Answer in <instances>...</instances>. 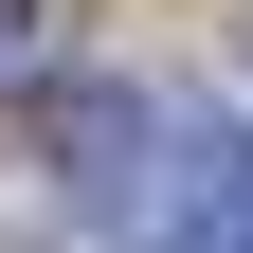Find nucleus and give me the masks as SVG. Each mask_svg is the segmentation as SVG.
Wrapping results in <instances>:
<instances>
[{"label": "nucleus", "mask_w": 253, "mask_h": 253, "mask_svg": "<svg viewBox=\"0 0 253 253\" xmlns=\"http://www.w3.org/2000/svg\"><path fill=\"white\" fill-rule=\"evenodd\" d=\"M0 90H73V0H0Z\"/></svg>", "instance_id": "2"}, {"label": "nucleus", "mask_w": 253, "mask_h": 253, "mask_svg": "<svg viewBox=\"0 0 253 253\" xmlns=\"http://www.w3.org/2000/svg\"><path fill=\"white\" fill-rule=\"evenodd\" d=\"M54 181H73V217H109V235H163L181 217V109L126 90V73L54 90Z\"/></svg>", "instance_id": "1"}, {"label": "nucleus", "mask_w": 253, "mask_h": 253, "mask_svg": "<svg viewBox=\"0 0 253 253\" xmlns=\"http://www.w3.org/2000/svg\"><path fill=\"white\" fill-rule=\"evenodd\" d=\"M145 253H253V235H145Z\"/></svg>", "instance_id": "3"}]
</instances>
